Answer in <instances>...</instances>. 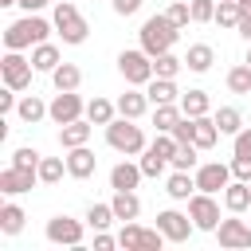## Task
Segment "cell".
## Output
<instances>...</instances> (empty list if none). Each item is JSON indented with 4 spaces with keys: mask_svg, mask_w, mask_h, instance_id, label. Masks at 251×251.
I'll return each mask as SVG.
<instances>
[{
    "mask_svg": "<svg viewBox=\"0 0 251 251\" xmlns=\"http://www.w3.org/2000/svg\"><path fill=\"white\" fill-rule=\"evenodd\" d=\"M157 227H161V235H165L169 243H184L196 224H192V216H184V212H176V208H165V212H157Z\"/></svg>",
    "mask_w": 251,
    "mask_h": 251,
    "instance_id": "30bf717a",
    "label": "cell"
},
{
    "mask_svg": "<svg viewBox=\"0 0 251 251\" xmlns=\"http://www.w3.org/2000/svg\"><path fill=\"white\" fill-rule=\"evenodd\" d=\"M67 173V161L63 157H43L39 161V184H59Z\"/></svg>",
    "mask_w": 251,
    "mask_h": 251,
    "instance_id": "836d02e7",
    "label": "cell"
},
{
    "mask_svg": "<svg viewBox=\"0 0 251 251\" xmlns=\"http://www.w3.org/2000/svg\"><path fill=\"white\" fill-rule=\"evenodd\" d=\"M51 82H55V90H78L82 71H78L75 63H59V67L51 71Z\"/></svg>",
    "mask_w": 251,
    "mask_h": 251,
    "instance_id": "83f0119b",
    "label": "cell"
},
{
    "mask_svg": "<svg viewBox=\"0 0 251 251\" xmlns=\"http://www.w3.org/2000/svg\"><path fill=\"white\" fill-rule=\"evenodd\" d=\"M165 192H169L173 200H188V196L196 192V176H192V173H184V169H176V173L169 176V184H165Z\"/></svg>",
    "mask_w": 251,
    "mask_h": 251,
    "instance_id": "4316f807",
    "label": "cell"
},
{
    "mask_svg": "<svg viewBox=\"0 0 251 251\" xmlns=\"http://www.w3.org/2000/svg\"><path fill=\"white\" fill-rule=\"evenodd\" d=\"M47 4H51V0H20L24 12H39V8H47Z\"/></svg>",
    "mask_w": 251,
    "mask_h": 251,
    "instance_id": "681fc988",
    "label": "cell"
},
{
    "mask_svg": "<svg viewBox=\"0 0 251 251\" xmlns=\"http://www.w3.org/2000/svg\"><path fill=\"white\" fill-rule=\"evenodd\" d=\"M141 165H129V161H118L114 169H110V188L114 192H133L137 184H141Z\"/></svg>",
    "mask_w": 251,
    "mask_h": 251,
    "instance_id": "e0dca14e",
    "label": "cell"
},
{
    "mask_svg": "<svg viewBox=\"0 0 251 251\" xmlns=\"http://www.w3.org/2000/svg\"><path fill=\"white\" fill-rule=\"evenodd\" d=\"M212 118H216V126H220V133H227V137H235V133L243 129V114H239L235 106H220V110H216Z\"/></svg>",
    "mask_w": 251,
    "mask_h": 251,
    "instance_id": "4dcf8cb0",
    "label": "cell"
},
{
    "mask_svg": "<svg viewBox=\"0 0 251 251\" xmlns=\"http://www.w3.org/2000/svg\"><path fill=\"white\" fill-rule=\"evenodd\" d=\"M141 47L149 51V55H165V51H173V43H176V35H180V27L165 16V12H157V16H149L145 24H141Z\"/></svg>",
    "mask_w": 251,
    "mask_h": 251,
    "instance_id": "7a4b0ae2",
    "label": "cell"
},
{
    "mask_svg": "<svg viewBox=\"0 0 251 251\" xmlns=\"http://www.w3.org/2000/svg\"><path fill=\"white\" fill-rule=\"evenodd\" d=\"M231 184V165H220V161H208V165H200L196 169V188L200 192H224Z\"/></svg>",
    "mask_w": 251,
    "mask_h": 251,
    "instance_id": "4fadbf2b",
    "label": "cell"
},
{
    "mask_svg": "<svg viewBox=\"0 0 251 251\" xmlns=\"http://www.w3.org/2000/svg\"><path fill=\"white\" fill-rule=\"evenodd\" d=\"M224 208L235 212V216H243V212L251 208V180H231V184L224 188Z\"/></svg>",
    "mask_w": 251,
    "mask_h": 251,
    "instance_id": "ac0fdd59",
    "label": "cell"
},
{
    "mask_svg": "<svg viewBox=\"0 0 251 251\" xmlns=\"http://www.w3.org/2000/svg\"><path fill=\"white\" fill-rule=\"evenodd\" d=\"M231 153H235V157H251V126H243V129L231 137Z\"/></svg>",
    "mask_w": 251,
    "mask_h": 251,
    "instance_id": "ee69618b",
    "label": "cell"
},
{
    "mask_svg": "<svg viewBox=\"0 0 251 251\" xmlns=\"http://www.w3.org/2000/svg\"><path fill=\"white\" fill-rule=\"evenodd\" d=\"M16 114H20V122L35 126V122H43V118H47V102H43L39 94H24V98H20V106H16Z\"/></svg>",
    "mask_w": 251,
    "mask_h": 251,
    "instance_id": "603a6c76",
    "label": "cell"
},
{
    "mask_svg": "<svg viewBox=\"0 0 251 251\" xmlns=\"http://www.w3.org/2000/svg\"><path fill=\"white\" fill-rule=\"evenodd\" d=\"M137 165H141V173H145V176H161V173L169 169V161H165L157 149H149V145H145V153H141V161H137Z\"/></svg>",
    "mask_w": 251,
    "mask_h": 251,
    "instance_id": "f35d334b",
    "label": "cell"
},
{
    "mask_svg": "<svg viewBox=\"0 0 251 251\" xmlns=\"http://www.w3.org/2000/svg\"><path fill=\"white\" fill-rule=\"evenodd\" d=\"M39 149H31V145H20L16 153H12V165H20V169H39Z\"/></svg>",
    "mask_w": 251,
    "mask_h": 251,
    "instance_id": "ab89813d",
    "label": "cell"
},
{
    "mask_svg": "<svg viewBox=\"0 0 251 251\" xmlns=\"http://www.w3.org/2000/svg\"><path fill=\"white\" fill-rule=\"evenodd\" d=\"M145 110H149V94H145V90H137V86H133V90H126V94L118 98V114H122V118H133V122H137Z\"/></svg>",
    "mask_w": 251,
    "mask_h": 251,
    "instance_id": "d6986e66",
    "label": "cell"
},
{
    "mask_svg": "<svg viewBox=\"0 0 251 251\" xmlns=\"http://www.w3.org/2000/svg\"><path fill=\"white\" fill-rule=\"evenodd\" d=\"M51 24H55V31L63 35V43H86V35H90V24L82 20V12H78L71 0H59V4H55Z\"/></svg>",
    "mask_w": 251,
    "mask_h": 251,
    "instance_id": "277c9868",
    "label": "cell"
},
{
    "mask_svg": "<svg viewBox=\"0 0 251 251\" xmlns=\"http://www.w3.org/2000/svg\"><path fill=\"white\" fill-rule=\"evenodd\" d=\"M114 220H118V216H114V208H110V204H90V208H86V224H90L94 231H106Z\"/></svg>",
    "mask_w": 251,
    "mask_h": 251,
    "instance_id": "d590c367",
    "label": "cell"
},
{
    "mask_svg": "<svg viewBox=\"0 0 251 251\" xmlns=\"http://www.w3.org/2000/svg\"><path fill=\"white\" fill-rule=\"evenodd\" d=\"M184 118V110H180V102H161L157 110H153V126H157V133H173V126Z\"/></svg>",
    "mask_w": 251,
    "mask_h": 251,
    "instance_id": "cb8c5ba5",
    "label": "cell"
},
{
    "mask_svg": "<svg viewBox=\"0 0 251 251\" xmlns=\"http://www.w3.org/2000/svg\"><path fill=\"white\" fill-rule=\"evenodd\" d=\"M208 106H212V102H208V94H204V90H184V94H180V110H184L188 118L208 114Z\"/></svg>",
    "mask_w": 251,
    "mask_h": 251,
    "instance_id": "d6a6232c",
    "label": "cell"
},
{
    "mask_svg": "<svg viewBox=\"0 0 251 251\" xmlns=\"http://www.w3.org/2000/svg\"><path fill=\"white\" fill-rule=\"evenodd\" d=\"M90 133H94V122L90 118H75V122L59 126V145L63 149H78V145L90 141Z\"/></svg>",
    "mask_w": 251,
    "mask_h": 251,
    "instance_id": "9a60e30c",
    "label": "cell"
},
{
    "mask_svg": "<svg viewBox=\"0 0 251 251\" xmlns=\"http://www.w3.org/2000/svg\"><path fill=\"white\" fill-rule=\"evenodd\" d=\"M231 176L235 180H251V157H231Z\"/></svg>",
    "mask_w": 251,
    "mask_h": 251,
    "instance_id": "f6af8a7d",
    "label": "cell"
},
{
    "mask_svg": "<svg viewBox=\"0 0 251 251\" xmlns=\"http://www.w3.org/2000/svg\"><path fill=\"white\" fill-rule=\"evenodd\" d=\"M16 94H20V90H12V86H4V90H0V114H12V110L20 106V102H16Z\"/></svg>",
    "mask_w": 251,
    "mask_h": 251,
    "instance_id": "bcb514c9",
    "label": "cell"
},
{
    "mask_svg": "<svg viewBox=\"0 0 251 251\" xmlns=\"http://www.w3.org/2000/svg\"><path fill=\"white\" fill-rule=\"evenodd\" d=\"M192 4V24H212L216 20V0H188Z\"/></svg>",
    "mask_w": 251,
    "mask_h": 251,
    "instance_id": "60d3db41",
    "label": "cell"
},
{
    "mask_svg": "<svg viewBox=\"0 0 251 251\" xmlns=\"http://www.w3.org/2000/svg\"><path fill=\"white\" fill-rule=\"evenodd\" d=\"M243 63H247V67H251V47H247V59H243Z\"/></svg>",
    "mask_w": 251,
    "mask_h": 251,
    "instance_id": "db71d44e",
    "label": "cell"
},
{
    "mask_svg": "<svg viewBox=\"0 0 251 251\" xmlns=\"http://www.w3.org/2000/svg\"><path fill=\"white\" fill-rule=\"evenodd\" d=\"M24 220H27V216H24L20 204L8 200V204L0 208V231H4V235H20V231H24Z\"/></svg>",
    "mask_w": 251,
    "mask_h": 251,
    "instance_id": "f546056e",
    "label": "cell"
},
{
    "mask_svg": "<svg viewBox=\"0 0 251 251\" xmlns=\"http://www.w3.org/2000/svg\"><path fill=\"white\" fill-rule=\"evenodd\" d=\"M0 4H4V8H8V4H20V0H0Z\"/></svg>",
    "mask_w": 251,
    "mask_h": 251,
    "instance_id": "f5cc1de1",
    "label": "cell"
},
{
    "mask_svg": "<svg viewBox=\"0 0 251 251\" xmlns=\"http://www.w3.org/2000/svg\"><path fill=\"white\" fill-rule=\"evenodd\" d=\"M31 59H24L20 51H8L4 59H0V75H4V86H12V90H27L31 86Z\"/></svg>",
    "mask_w": 251,
    "mask_h": 251,
    "instance_id": "ba28073f",
    "label": "cell"
},
{
    "mask_svg": "<svg viewBox=\"0 0 251 251\" xmlns=\"http://www.w3.org/2000/svg\"><path fill=\"white\" fill-rule=\"evenodd\" d=\"M161 243H165V235H161V227H137L133 220L118 231V247H126V251H161Z\"/></svg>",
    "mask_w": 251,
    "mask_h": 251,
    "instance_id": "52a82bcc",
    "label": "cell"
},
{
    "mask_svg": "<svg viewBox=\"0 0 251 251\" xmlns=\"http://www.w3.org/2000/svg\"><path fill=\"white\" fill-rule=\"evenodd\" d=\"M137 8H141V0H114V12L118 16H133Z\"/></svg>",
    "mask_w": 251,
    "mask_h": 251,
    "instance_id": "c3c4849f",
    "label": "cell"
},
{
    "mask_svg": "<svg viewBox=\"0 0 251 251\" xmlns=\"http://www.w3.org/2000/svg\"><path fill=\"white\" fill-rule=\"evenodd\" d=\"M239 20H243V12H239L235 0H220V4H216V20H212V24H220V27H239Z\"/></svg>",
    "mask_w": 251,
    "mask_h": 251,
    "instance_id": "e575fe53",
    "label": "cell"
},
{
    "mask_svg": "<svg viewBox=\"0 0 251 251\" xmlns=\"http://www.w3.org/2000/svg\"><path fill=\"white\" fill-rule=\"evenodd\" d=\"M235 31H239V35H243V39H247V43H251V16H243V20H239V27H235Z\"/></svg>",
    "mask_w": 251,
    "mask_h": 251,
    "instance_id": "f907efd6",
    "label": "cell"
},
{
    "mask_svg": "<svg viewBox=\"0 0 251 251\" xmlns=\"http://www.w3.org/2000/svg\"><path fill=\"white\" fill-rule=\"evenodd\" d=\"M216 239H220V247H231V251L251 247V220H235V212H231V220H220Z\"/></svg>",
    "mask_w": 251,
    "mask_h": 251,
    "instance_id": "7c38bea8",
    "label": "cell"
},
{
    "mask_svg": "<svg viewBox=\"0 0 251 251\" xmlns=\"http://www.w3.org/2000/svg\"><path fill=\"white\" fill-rule=\"evenodd\" d=\"M47 239L55 247H82V224L71 216H51L47 220Z\"/></svg>",
    "mask_w": 251,
    "mask_h": 251,
    "instance_id": "8fae6325",
    "label": "cell"
},
{
    "mask_svg": "<svg viewBox=\"0 0 251 251\" xmlns=\"http://www.w3.org/2000/svg\"><path fill=\"white\" fill-rule=\"evenodd\" d=\"M235 4H239V12H243V16H251V0H235Z\"/></svg>",
    "mask_w": 251,
    "mask_h": 251,
    "instance_id": "816d5d0a",
    "label": "cell"
},
{
    "mask_svg": "<svg viewBox=\"0 0 251 251\" xmlns=\"http://www.w3.org/2000/svg\"><path fill=\"white\" fill-rule=\"evenodd\" d=\"M86 114V102L75 94V90H59L55 98H51V106H47V118L55 122V126H67V122H75V118H82Z\"/></svg>",
    "mask_w": 251,
    "mask_h": 251,
    "instance_id": "9c48e42d",
    "label": "cell"
},
{
    "mask_svg": "<svg viewBox=\"0 0 251 251\" xmlns=\"http://www.w3.org/2000/svg\"><path fill=\"white\" fill-rule=\"evenodd\" d=\"M59 63H63V55H59L55 43H35V47H31V67H35V71H47V75H51Z\"/></svg>",
    "mask_w": 251,
    "mask_h": 251,
    "instance_id": "7402d4cb",
    "label": "cell"
},
{
    "mask_svg": "<svg viewBox=\"0 0 251 251\" xmlns=\"http://www.w3.org/2000/svg\"><path fill=\"white\" fill-rule=\"evenodd\" d=\"M192 133H196V118H188V114H184V118L173 126V137H176V145H188V141H192Z\"/></svg>",
    "mask_w": 251,
    "mask_h": 251,
    "instance_id": "7bdbcfd3",
    "label": "cell"
},
{
    "mask_svg": "<svg viewBox=\"0 0 251 251\" xmlns=\"http://www.w3.org/2000/svg\"><path fill=\"white\" fill-rule=\"evenodd\" d=\"M51 27H55V24H47L43 16L27 12L24 20L8 24V31H4V47H8V51H24V47H35V43H47Z\"/></svg>",
    "mask_w": 251,
    "mask_h": 251,
    "instance_id": "6da1fadb",
    "label": "cell"
},
{
    "mask_svg": "<svg viewBox=\"0 0 251 251\" xmlns=\"http://www.w3.org/2000/svg\"><path fill=\"white\" fill-rule=\"evenodd\" d=\"M212 63H216V51H212L208 43H192V47L184 51V67H188V71H196V75L212 71Z\"/></svg>",
    "mask_w": 251,
    "mask_h": 251,
    "instance_id": "ffe728a7",
    "label": "cell"
},
{
    "mask_svg": "<svg viewBox=\"0 0 251 251\" xmlns=\"http://www.w3.org/2000/svg\"><path fill=\"white\" fill-rule=\"evenodd\" d=\"M188 216H192L196 231H216V227H220V204H216V196L196 188V192L188 196Z\"/></svg>",
    "mask_w": 251,
    "mask_h": 251,
    "instance_id": "8992f818",
    "label": "cell"
},
{
    "mask_svg": "<svg viewBox=\"0 0 251 251\" xmlns=\"http://www.w3.org/2000/svg\"><path fill=\"white\" fill-rule=\"evenodd\" d=\"M106 145L133 157V153H145V133H141V126H133V118H114L106 126Z\"/></svg>",
    "mask_w": 251,
    "mask_h": 251,
    "instance_id": "3957f363",
    "label": "cell"
},
{
    "mask_svg": "<svg viewBox=\"0 0 251 251\" xmlns=\"http://www.w3.org/2000/svg\"><path fill=\"white\" fill-rule=\"evenodd\" d=\"M180 67H184V59H176L173 51L153 55V78H176V75H180Z\"/></svg>",
    "mask_w": 251,
    "mask_h": 251,
    "instance_id": "1f68e13d",
    "label": "cell"
},
{
    "mask_svg": "<svg viewBox=\"0 0 251 251\" xmlns=\"http://www.w3.org/2000/svg\"><path fill=\"white\" fill-rule=\"evenodd\" d=\"M39 180V169H20V165H8L0 173V192L4 196H20V192H31Z\"/></svg>",
    "mask_w": 251,
    "mask_h": 251,
    "instance_id": "5bb4252c",
    "label": "cell"
},
{
    "mask_svg": "<svg viewBox=\"0 0 251 251\" xmlns=\"http://www.w3.org/2000/svg\"><path fill=\"white\" fill-rule=\"evenodd\" d=\"M196 153H200V145H192V141H188V145H176V153H173V161H169V165H173V169L192 173V169H196V161H200Z\"/></svg>",
    "mask_w": 251,
    "mask_h": 251,
    "instance_id": "74e56055",
    "label": "cell"
},
{
    "mask_svg": "<svg viewBox=\"0 0 251 251\" xmlns=\"http://www.w3.org/2000/svg\"><path fill=\"white\" fill-rule=\"evenodd\" d=\"M110 208H114V216H118L122 224H129V220L141 216V200H137V192H114Z\"/></svg>",
    "mask_w": 251,
    "mask_h": 251,
    "instance_id": "44dd1931",
    "label": "cell"
},
{
    "mask_svg": "<svg viewBox=\"0 0 251 251\" xmlns=\"http://www.w3.org/2000/svg\"><path fill=\"white\" fill-rule=\"evenodd\" d=\"M118 71H122V78H126L129 86H149V82H153V55H149L145 47L122 51V55H118Z\"/></svg>",
    "mask_w": 251,
    "mask_h": 251,
    "instance_id": "5b68a950",
    "label": "cell"
},
{
    "mask_svg": "<svg viewBox=\"0 0 251 251\" xmlns=\"http://www.w3.org/2000/svg\"><path fill=\"white\" fill-rule=\"evenodd\" d=\"M227 90L231 94H251V67L247 63H239V67L227 71Z\"/></svg>",
    "mask_w": 251,
    "mask_h": 251,
    "instance_id": "8d00e7d4",
    "label": "cell"
},
{
    "mask_svg": "<svg viewBox=\"0 0 251 251\" xmlns=\"http://www.w3.org/2000/svg\"><path fill=\"white\" fill-rule=\"evenodd\" d=\"M114 114H118V106H114L110 98H98V94H94V98L86 102V118H90L94 126H110Z\"/></svg>",
    "mask_w": 251,
    "mask_h": 251,
    "instance_id": "f1b7e54d",
    "label": "cell"
},
{
    "mask_svg": "<svg viewBox=\"0 0 251 251\" xmlns=\"http://www.w3.org/2000/svg\"><path fill=\"white\" fill-rule=\"evenodd\" d=\"M145 94H149V102H153V106H161V102H176V98H180L176 78H153V82L145 86Z\"/></svg>",
    "mask_w": 251,
    "mask_h": 251,
    "instance_id": "d4e9b609",
    "label": "cell"
},
{
    "mask_svg": "<svg viewBox=\"0 0 251 251\" xmlns=\"http://www.w3.org/2000/svg\"><path fill=\"white\" fill-rule=\"evenodd\" d=\"M118 247V235H106V231H94V251H110Z\"/></svg>",
    "mask_w": 251,
    "mask_h": 251,
    "instance_id": "7dc6e473",
    "label": "cell"
},
{
    "mask_svg": "<svg viewBox=\"0 0 251 251\" xmlns=\"http://www.w3.org/2000/svg\"><path fill=\"white\" fill-rule=\"evenodd\" d=\"M176 27H188L192 24V4H184V0H176V4H169V12H165Z\"/></svg>",
    "mask_w": 251,
    "mask_h": 251,
    "instance_id": "b9f144b4",
    "label": "cell"
},
{
    "mask_svg": "<svg viewBox=\"0 0 251 251\" xmlns=\"http://www.w3.org/2000/svg\"><path fill=\"white\" fill-rule=\"evenodd\" d=\"M216 141H220V126H216V118L200 114V118H196V133H192V145H200V149H212Z\"/></svg>",
    "mask_w": 251,
    "mask_h": 251,
    "instance_id": "484cf974",
    "label": "cell"
},
{
    "mask_svg": "<svg viewBox=\"0 0 251 251\" xmlns=\"http://www.w3.org/2000/svg\"><path fill=\"white\" fill-rule=\"evenodd\" d=\"M94 169H98V157H94L86 145H78V149H71V153H67V176L86 180V176H94Z\"/></svg>",
    "mask_w": 251,
    "mask_h": 251,
    "instance_id": "2e32d148",
    "label": "cell"
}]
</instances>
